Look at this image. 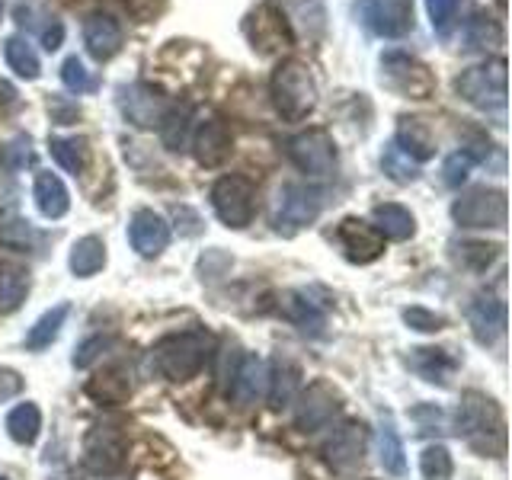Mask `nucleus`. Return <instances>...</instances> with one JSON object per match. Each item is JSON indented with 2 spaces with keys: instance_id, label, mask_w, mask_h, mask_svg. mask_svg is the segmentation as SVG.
Listing matches in <instances>:
<instances>
[{
  "instance_id": "obj_1",
  "label": "nucleus",
  "mask_w": 512,
  "mask_h": 480,
  "mask_svg": "<svg viewBox=\"0 0 512 480\" xmlns=\"http://www.w3.org/2000/svg\"><path fill=\"white\" fill-rule=\"evenodd\" d=\"M458 436L468 439V445L480 455L500 458L506 452V423H503V410L496 407V400L468 391L461 397L458 407Z\"/></svg>"
},
{
  "instance_id": "obj_2",
  "label": "nucleus",
  "mask_w": 512,
  "mask_h": 480,
  "mask_svg": "<svg viewBox=\"0 0 512 480\" xmlns=\"http://www.w3.org/2000/svg\"><path fill=\"white\" fill-rule=\"evenodd\" d=\"M272 103H276L279 116L285 122H301L308 119L317 106V84L314 74L304 61L285 58L276 71H272Z\"/></svg>"
},
{
  "instance_id": "obj_3",
  "label": "nucleus",
  "mask_w": 512,
  "mask_h": 480,
  "mask_svg": "<svg viewBox=\"0 0 512 480\" xmlns=\"http://www.w3.org/2000/svg\"><path fill=\"white\" fill-rule=\"evenodd\" d=\"M208 359V343L202 333H176L160 340L151 352V362L167 381H189L199 375Z\"/></svg>"
},
{
  "instance_id": "obj_4",
  "label": "nucleus",
  "mask_w": 512,
  "mask_h": 480,
  "mask_svg": "<svg viewBox=\"0 0 512 480\" xmlns=\"http://www.w3.org/2000/svg\"><path fill=\"white\" fill-rule=\"evenodd\" d=\"M455 90L464 103H471L477 109L503 112V106H506V61L493 58V61L477 64V68H468L455 80Z\"/></svg>"
},
{
  "instance_id": "obj_5",
  "label": "nucleus",
  "mask_w": 512,
  "mask_h": 480,
  "mask_svg": "<svg viewBox=\"0 0 512 480\" xmlns=\"http://www.w3.org/2000/svg\"><path fill=\"white\" fill-rule=\"evenodd\" d=\"M461 228H506V192L503 189H468L452 205Z\"/></svg>"
},
{
  "instance_id": "obj_6",
  "label": "nucleus",
  "mask_w": 512,
  "mask_h": 480,
  "mask_svg": "<svg viewBox=\"0 0 512 480\" xmlns=\"http://www.w3.org/2000/svg\"><path fill=\"white\" fill-rule=\"evenodd\" d=\"M384 80L388 87L397 90L400 96H410V100H429L432 90H436V77L426 68L423 61H416L404 52H388L381 58Z\"/></svg>"
},
{
  "instance_id": "obj_7",
  "label": "nucleus",
  "mask_w": 512,
  "mask_h": 480,
  "mask_svg": "<svg viewBox=\"0 0 512 480\" xmlns=\"http://www.w3.org/2000/svg\"><path fill=\"white\" fill-rule=\"evenodd\" d=\"M320 215V192L308 189V186H298V183H288L279 189L276 196V208H272V224L276 231L282 234H292L304 224H311Z\"/></svg>"
},
{
  "instance_id": "obj_8",
  "label": "nucleus",
  "mask_w": 512,
  "mask_h": 480,
  "mask_svg": "<svg viewBox=\"0 0 512 480\" xmlns=\"http://www.w3.org/2000/svg\"><path fill=\"white\" fill-rule=\"evenodd\" d=\"M212 205L228 228H247L253 221V183L247 176H221L212 186Z\"/></svg>"
},
{
  "instance_id": "obj_9",
  "label": "nucleus",
  "mask_w": 512,
  "mask_h": 480,
  "mask_svg": "<svg viewBox=\"0 0 512 480\" xmlns=\"http://www.w3.org/2000/svg\"><path fill=\"white\" fill-rule=\"evenodd\" d=\"M343 410V394L333 388L330 381H314L308 384V391L298 397L295 423L301 432H317L327 423H333V416Z\"/></svg>"
},
{
  "instance_id": "obj_10",
  "label": "nucleus",
  "mask_w": 512,
  "mask_h": 480,
  "mask_svg": "<svg viewBox=\"0 0 512 480\" xmlns=\"http://www.w3.org/2000/svg\"><path fill=\"white\" fill-rule=\"evenodd\" d=\"M128 458V442L116 426H93L84 439V461L93 474H116Z\"/></svg>"
},
{
  "instance_id": "obj_11",
  "label": "nucleus",
  "mask_w": 512,
  "mask_h": 480,
  "mask_svg": "<svg viewBox=\"0 0 512 480\" xmlns=\"http://www.w3.org/2000/svg\"><path fill=\"white\" fill-rule=\"evenodd\" d=\"M288 157L295 160V167L308 176H330L336 167V144L324 128H311L298 138L288 141Z\"/></svg>"
},
{
  "instance_id": "obj_12",
  "label": "nucleus",
  "mask_w": 512,
  "mask_h": 480,
  "mask_svg": "<svg viewBox=\"0 0 512 480\" xmlns=\"http://www.w3.org/2000/svg\"><path fill=\"white\" fill-rule=\"evenodd\" d=\"M247 39L260 55H272L279 48H288L295 42L292 29H288L285 13L276 4H260L247 20Z\"/></svg>"
},
{
  "instance_id": "obj_13",
  "label": "nucleus",
  "mask_w": 512,
  "mask_h": 480,
  "mask_svg": "<svg viewBox=\"0 0 512 480\" xmlns=\"http://www.w3.org/2000/svg\"><path fill=\"white\" fill-rule=\"evenodd\" d=\"M365 448H368V426L359 420H349L327 439L324 461L333 471H349L365 458Z\"/></svg>"
},
{
  "instance_id": "obj_14",
  "label": "nucleus",
  "mask_w": 512,
  "mask_h": 480,
  "mask_svg": "<svg viewBox=\"0 0 512 480\" xmlns=\"http://www.w3.org/2000/svg\"><path fill=\"white\" fill-rule=\"evenodd\" d=\"M336 240H340L352 263H375L384 253V237L375 231V224L359 218H343L340 228H336Z\"/></svg>"
},
{
  "instance_id": "obj_15",
  "label": "nucleus",
  "mask_w": 512,
  "mask_h": 480,
  "mask_svg": "<svg viewBox=\"0 0 512 480\" xmlns=\"http://www.w3.org/2000/svg\"><path fill=\"white\" fill-rule=\"evenodd\" d=\"M231 148H234V135L221 119L202 122L196 138H192V154H196L202 167H221L231 157Z\"/></svg>"
},
{
  "instance_id": "obj_16",
  "label": "nucleus",
  "mask_w": 512,
  "mask_h": 480,
  "mask_svg": "<svg viewBox=\"0 0 512 480\" xmlns=\"http://www.w3.org/2000/svg\"><path fill=\"white\" fill-rule=\"evenodd\" d=\"M128 237H132V247L141 256H157L170 244V224L157 212H151V208H141V212H135V218H132Z\"/></svg>"
},
{
  "instance_id": "obj_17",
  "label": "nucleus",
  "mask_w": 512,
  "mask_h": 480,
  "mask_svg": "<svg viewBox=\"0 0 512 480\" xmlns=\"http://www.w3.org/2000/svg\"><path fill=\"white\" fill-rule=\"evenodd\" d=\"M468 320H471V330L477 336V343L490 346V343H496L506 333V304L500 298L480 295V298L471 301Z\"/></svg>"
},
{
  "instance_id": "obj_18",
  "label": "nucleus",
  "mask_w": 512,
  "mask_h": 480,
  "mask_svg": "<svg viewBox=\"0 0 512 480\" xmlns=\"http://www.w3.org/2000/svg\"><path fill=\"white\" fill-rule=\"evenodd\" d=\"M365 16H368V26L381 32V36H404L413 26L410 0H368Z\"/></svg>"
},
{
  "instance_id": "obj_19",
  "label": "nucleus",
  "mask_w": 512,
  "mask_h": 480,
  "mask_svg": "<svg viewBox=\"0 0 512 480\" xmlns=\"http://www.w3.org/2000/svg\"><path fill=\"white\" fill-rule=\"evenodd\" d=\"M84 42L96 61H109L122 48V26L109 13H93L84 23Z\"/></svg>"
},
{
  "instance_id": "obj_20",
  "label": "nucleus",
  "mask_w": 512,
  "mask_h": 480,
  "mask_svg": "<svg viewBox=\"0 0 512 480\" xmlns=\"http://www.w3.org/2000/svg\"><path fill=\"white\" fill-rule=\"evenodd\" d=\"M87 394L96 400V404L119 407L132 397V378H128L122 365H106L87 381Z\"/></svg>"
},
{
  "instance_id": "obj_21",
  "label": "nucleus",
  "mask_w": 512,
  "mask_h": 480,
  "mask_svg": "<svg viewBox=\"0 0 512 480\" xmlns=\"http://www.w3.org/2000/svg\"><path fill=\"white\" fill-rule=\"evenodd\" d=\"M122 109H125V116L132 119L135 125H154L167 116V103H164V96H160L154 87H132V90H125L122 96Z\"/></svg>"
},
{
  "instance_id": "obj_22",
  "label": "nucleus",
  "mask_w": 512,
  "mask_h": 480,
  "mask_svg": "<svg viewBox=\"0 0 512 480\" xmlns=\"http://www.w3.org/2000/svg\"><path fill=\"white\" fill-rule=\"evenodd\" d=\"M397 148L404 151L410 160H429L436 154V141H432V132L423 119H400L397 125Z\"/></svg>"
},
{
  "instance_id": "obj_23",
  "label": "nucleus",
  "mask_w": 512,
  "mask_h": 480,
  "mask_svg": "<svg viewBox=\"0 0 512 480\" xmlns=\"http://www.w3.org/2000/svg\"><path fill=\"white\" fill-rule=\"evenodd\" d=\"M36 205H39V212L45 218H61V215H68V208H71V196H68V189H64V183L58 180L55 173H36Z\"/></svg>"
},
{
  "instance_id": "obj_24",
  "label": "nucleus",
  "mask_w": 512,
  "mask_h": 480,
  "mask_svg": "<svg viewBox=\"0 0 512 480\" xmlns=\"http://www.w3.org/2000/svg\"><path fill=\"white\" fill-rule=\"evenodd\" d=\"M372 218H375V231H378L381 237H391V240H407V237H413V231H416L413 215L407 212L404 205H394V202L378 205Z\"/></svg>"
},
{
  "instance_id": "obj_25",
  "label": "nucleus",
  "mask_w": 512,
  "mask_h": 480,
  "mask_svg": "<svg viewBox=\"0 0 512 480\" xmlns=\"http://www.w3.org/2000/svg\"><path fill=\"white\" fill-rule=\"evenodd\" d=\"M410 365L432 384H448V375L455 372V359L445 349H413Z\"/></svg>"
},
{
  "instance_id": "obj_26",
  "label": "nucleus",
  "mask_w": 512,
  "mask_h": 480,
  "mask_svg": "<svg viewBox=\"0 0 512 480\" xmlns=\"http://www.w3.org/2000/svg\"><path fill=\"white\" fill-rule=\"evenodd\" d=\"M106 263V247L100 237H80L71 250V272L80 279H90L103 269Z\"/></svg>"
},
{
  "instance_id": "obj_27",
  "label": "nucleus",
  "mask_w": 512,
  "mask_h": 480,
  "mask_svg": "<svg viewBox=\"0 0 512 480\" xmlns=\"http://www.w3.org/2000/svg\"><path fill=\"white\" fill-rule=\"evenodd\" d=\"M29 292V272L16 263L0 266V311H16L26 301Z\"/></svg>"
},
{
  "instance_id": "obj_28",
  "label": "nucleus",
  "mask_w": 512,
  "mask_h": 480,
  "mask_svg": "<svg viewBox=\"0 0 512 480\" xmlns=\"http://www.w3.org/2000/svg\"><path fill=\"white\" fill-rule=\"evenodd\" d=\"M263 384H266V368H263V362L256 359V356H247L244 362H240V372L234 378V397H237V404L240 407L253 404V400L263 394Z\"/></svg>"
},
{
  "instance_id": "obj_29",
  "label": "nucleus",
  "mask_w": 512,
  "mask_h": 480,
  "mask_svg": "<svg viewBox=\"0 0 512 480\" xmlns=\"http://www.w3.org/2000/svg\"><path fill=\"white\" fill-rule=\"evenodd\" d=\"M39 429H42V413L36 404H20V407H13L10 416H7V432H10V439L13 442H20V445H32L39 439Z\"/></svg>"
},
{
  "instance_id": "obj_30",
  "label": "nucleus",
  "mask_w": 512,
  "mask_h": 480,
  "mask_svg": "<svg viewBox=\"0 0 512 480\" xmlns=\"http://www.w3.org/2000/svg\"><path fill=\"white\" fill-rule=\"evenodd\" d=\"M64 320H68V304H58V308L52 311H45L36 324L29 327L26 333V346L29 349H45V346H52L58 340V333L64 327Z\"/></svg>"
},
{
  "instance_id": "obj_31",
  "label": "nucleus",
  "mask_w": 512,
  "mask_h": 480,
  "mask_svg": "<svg viewBox=\"0 0 512 480\" xmlns=\"http://www.w3.org/2000/svg\"><path fill=\"white\" fill-rule=\"evenodd\" d=\"M52 157L58 160V164L68 170V173H80L87 167V157H90V148H87V138H52Z\"/></svg>"
},
{
  "instance_id": "obj_32",
  "label": "nucleus",
  "mask_w": 512,
  "mask_h": 480,
  "mask_svg": "<svg viewBox=\"0 0 512 480\" xmlns=\"http://www.w3.org/2000/svg\"><path fill=\"white\" fill-rule=\"evenodd\" d=\"M285 314L292 317L304 333H311V336H320V333H324V324H327V320H324V311H320L311 298H304V295H288Z\"/></svg>"
},
{
  "instance_id": "obj_33",
  "label": "nucleus",
  "mask_w": 512,
  "mask_h": 480,
  "mask_svg": "<svg viewBox=\"0 0 512 480\" xmlns=\"http://www.w3.org/2000/svg\"><path fill=\"white\" fill-rule=\"evenodd\" d=\"M378 458L384 464V471H391V474H404L407 468V461H404V442H400L397 436V429L394 423H381L378 429Z\"/></svg>"
},
{
  "instance_id": "obj_34",
  "label": "nucleus",
  "mask_w": 512,
  "mask_h": 480,
  "mask_svg": "<svg viewBox=\"0 0 512 480\" xmlns=\"http://www.w3.org/2000/svg\"><path fill=\"white\" fill-rule=\"evenodd\" d=\"M4 55H7V64L16 71V77H26V80H36L39 77V55L32 52V45L20 36L7 39L4 45Z\"/></svg>"
},
{
  "instance_id": "obj_35",
  "label": "nucleus",
  "mask_w": 512,
  "mask_h": 480,
  "mask_svg": "<svg viewBox=\"0 0 512 480\" xmlns=\"http://www.w3.org/2000/svg\"><path fill=\"white\" fill-rule=\"evenodd\" d=\"M298 378H301V372L292 362H276V372H272V378H269V384H272V391H269L272 407H282V404L292 400V394L298 388Z\"/></svg>"
},
{
  "instance_id": "obj_36",
  "label": "nucleus",
  "mask_w": 512,
  "mask_h": 480,
  "mask_svg": "<svg viewBox=\"0 0 512 480\" xmlns=\"http://www.w3.org/2000/svg\"><path fill=\"white\" fill-rule=\"evenodd\" d=\"M420 471H423L426 480H448V477H452L455 464H452V455H448V448L445 445H429V448H423Z\"/></svg>"
},
{
  "instance_id": "obj_37",
  "label": "nucleus",
  "mask_w": 512,
  "mask_h": 480,
  "mask_svg": "<svg viewBox=\"0 0 512 480\" xmlns=\"http://www.w3.org/2000/svg\"><path fill=\"white\" fill-rule=\"evenodd\" d=\"M381 167L394 183H413L416 176H420L416 173V160H410L404 151L397 148V144H388V151L381 154Z\"/></svg>"
},
{
  "instance_id": "obj_38",
  "label": "nucleus",
  "mask_w": 512,
  "mask_h": 480,
  "mask_svg": "<svg viewBox=\"0 0 512 480\" xmlns=\"http://www.w3.org/2000/svg\"><path fill=\"white\" fill-rule=\"evenodd\" d=\"M186 128H189V109H170L164 119H160V138L170 151H180L186 141Z\"/></svg>"
},
{
  "instance_id": "obj_39",
  "label": "nucleus",
  "mask_w": 512,
  "mask_h": 480,
  "mask_svg": "<svg viewBox=\"0 0 512 480\" xmlns=\"http://www.w3.org/2000/svg\"><path fill=\"white\" fill-rule=\"evenodd\" d=\"M0 244L10 250H32L39 244V234L32 231V224L26 221H7V224H0Z\"/></svg>"
},
{
  "instance_id": "obj_40",
  "label": "nucleus",
  "mask_w": 512,
  "mask_h": 480,
  "mask_svg": "<svg viewBox=\"0 0 512 480\" xmlns=\"http://www.w3.org/2000/svg\"><path fill=\"white\" fill-rule=\"evenodd\" d=\"M61 80L71 93H93L96 90V77L84 68V61L80 58H68L61 64Z\"/></svg>"
},
{
  "instance_id": "obj_41",
  "label": "nucleus",
  "mask_w": 512,
  "mask_h": 480,
  "mask_svg": "<svg viewBox=\"0 0 512 480\" xmlns=\"http://www.w3.org/2000/svg\"><path fill=\"white\" fill-rule=\"evenodd\" d=\"M500 39H503V29L496 20H490V16H474V20L468 23L471 48H487L490 42H500Z\"/></svg>"
},
{
  "instance_id": "obj_42",
  "label": "nucleus",
  "mask_w": 512,
  "mask_h": 480,
  "mask_svg": "<svg viewBox=\"0 0 512 480\" xmlns=\"http://www.w3.org/2000/svg\"><path fill=\"white\" fill-rule=\"evenodd\" d=\"M471 167H474V154H468V151H458V154H452V157L445 160V167H442V173H445V186L458 189L464 180H468Z\"/></svg>"
},
{
  "instance_id": "obj_43",
  "label": "nucleus",
  "mask_w": 512,
  "mask_h": 480,
  "mask_svg": "<svg viewBox=\"0 0 512 480\" xmlns=\"http://www.w3.org/2000/svg\"><path fill=\"white\" fill-rule=\"evenodd\" d=\"M426 10H429L432 29L445 36V32L452 29V20H455V13H458V0H426Z\"/></svg>"
},
{
  "instance_id": "obj_44",
  "label": "nucleus",
  "mask_w": 512,
  "mask_h": 480,
  "mask_svg": "<svg viewBox=\"0 0 512 480\" xmlns=\"http://www.w3.org/2000/svg\"><path fill=\"white\" fill-rule=\"evenodd\" d=\"M404 320L413 330H420V333H439L445 327V317L436 314V311H426V308H407Z\"/></svg>"
},
{
  "instance_id": "obj_45",
  "label": "nucleus",
  "mask_w": 512,
  "mask_h": 480,
  "mask_svg": "<svg viewBox=\"0 0 512 480\" xmlns=\"http://www.w3.org/2000/svg\"><path fill=\"white\" fill-rule=\"evenodd\" d=\"M106 346H112L109 336H93V340H87L84 346L74 352V365L77 368H87L96 356H100V349H106Z\"/></svg>"
},
{
  "instance_id": "obj_46",
  "label": "nucleus",
  "mask_w": 512,
  "mask_h": 480,
  "mask_svg": "<svg viewBox=\"0 0 512 480\" xmlns=\"http://www.w3.org/2000/svg\"><path fill=\"white\" fill-rule=\"evenodd\" d=\"M29 157H32V154H29V138H16V141H10V144H7V151H4V160H7V167H10V170L23 167Z\"/></svg>"
},
{
  "instance_id": "obj_47",
  "label": "nucleus",
  "mask_w": 512,
  "mask_h": 480,
  "mask_svg": "<svg viewBox=\"0 0 512 480\" xmlns=\"http://www.w3.org/2000/svg\"><path fill=\"white\" fill-rule=\"evenodd\" d=\"M61 39H64V26L55 20V23H48L42 29V45L48 48V52H55V48H61Z\"/></svg>"
},
{
  "instance_id": "obj_48",
  "label": "nucleus",
  "mask_w": 512,
  "mask_h": 480,
  "mask_svg": "<svg viewBox=\"0 0 512 480\" xmlns=\"http://www.w3.org/2000/svg\"><path fill=\"white\" fill-rule=\"evenodd\" d=\"M0 480H7V477H0Z\"/></svg>"
}]
</instances>
